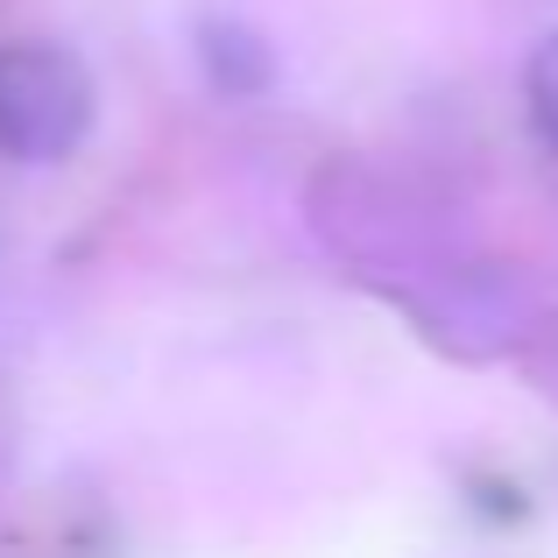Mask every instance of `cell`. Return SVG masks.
<instances>
[{
	"label": "cell",
	"instance_id": "obj_1",
	"mask_svg": "<svg viewBox=\"0 0 558 558\" xmlns=\"http://www.w3.org/2000/svg\"><path fill=\"white\" fill-rule=\"evenodd\" d=\"M93 128V78L57 43H8L0 50V156L57 163Z\"/></svg>",
	"mask_w": 558,
	"mask_h": 558
},
{
	"label": "cell",
	"instance_id": "obj_2",
	"mask_svg": "<svg viewBox=\"0 0 558 558\" xmlns=\"http://www.w3.org/2000/svg\"><path fill=\"white\" fill-rule=\"evenodd\" d=\"M531 121H537V135L558 149V36H545L537 57H531Z\"/></svg>",
	"mask_w": 558,
	"mask_h": 558
}]
</instances>
